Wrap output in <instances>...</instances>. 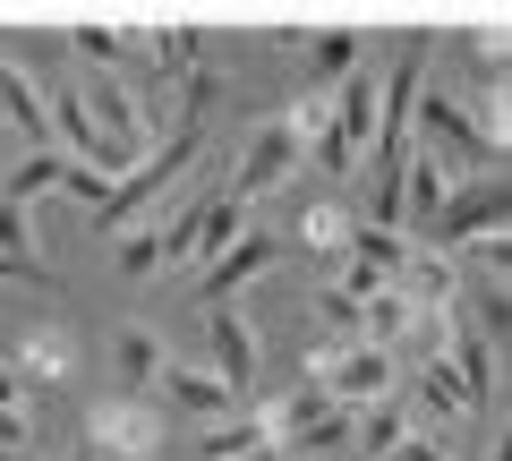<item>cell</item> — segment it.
<instances>
[{
    "instance_id": "25",
    "label": "cell",
    "mask_w": 512,
    "mask_h": 461,
    "mask_svg": "<svg viewBox=\"0 0 512 461\" xmlns=\"http://www.w3.org/2000/svg\"><path fill=\"white\" fill-rule=\"evenodd\" d=\"M316 325H333L342 342H359V299H350V291H333V282H325V291H316Z\"/></svg>"
},
{
    "instance_id": "8",
    "label": "cell",
    "mask_w": 512,
    "mask_h": 461,
    "mask_svg": "<svg viewBox=\"0 0 512 461\" xmlns=\"http://www.w3.org/2000/svg\"><path fill=\"white\" fill-rule=\"evenodd\" d=\"M274 257H282V240H274V231H239V240L222 248L214 265H205V282H197V291L214 299V308H231V291H248V282L265 274Z\"/></svg>"
},
{
    "instance_id": "24",
    "label": "cell",
    "mask_w": 512,
    "mask_h": 461,
    "mask_svg": "<svg viewBox=\"0 0 512 461\" xmlns=\"http://www.w3.org/2000/svg\"><path fill=\"white\" fill-rule=\"evenodd\" d=\"M0 257L43 274V257H35V214H26V205H9V197H0Z\"/></svg>"
},
{
    "instance_id": "31",
    "label": "cell",
    "mask_w": 512,
    "mask_h": 461,
    "mask_svg": "<svg viewBox=\"0 0 512 461\" xmlns=\"http://www.w3.org/2000/svg\"><path fill=\"white\" fill-rule=\"evenodd\" d=\"M487 461H504V427H495V444H487Z\"/></svg>"
},
{
    "instance_id": "17",
    "label": "cell",
    "mask_w": 512,
    "mask_h": 461,
    "mask_svg": "<svg viewBox=\"0 0 512 461\" xmlns=\"http://www.w3.org/2000/svg\"><path fill=\"white\" fill-rule=\"evenodd\" d=\"M299 240H308L316 257H342V265H350V240H359V214H350L342 197H316L308 214H299Z\"/></svg>"
},
{
    "instance_id": "13",
    "label": "cell",
    "mask_w": 512,
    "mask_h": 461,
    "mask_svg": "<svg viewBox=\"0 0 512 461\" xmlns=\"http://www.w3.org/2000/svg\"><path fill=\"white\" fill-rule=\"evenodd\" d=\"M239 231H248V205H239L231 188H222V197H205V205H188V257H197V265H214Z\"/></svg>"
},
{
    "instance_id": "2",
    "label": "cell",
    "mask_w": 512,
    "mask_h": 461,
    "mask_svg": "<svg viewBox=\"0 0 512 461\" xmlns=\"http://www.w3.org/2000/svg\"><path fill=\"white\" fill-rule=\"evenodd\" d=\"M86 453L94 461H154L163 453V410L146 393H103L86 410Z\"/></svg>"
},
{
    "instance_id": "11",
    "label": "cell",
    "mask_w": 512,
    "mask_h": 461,
    "mask_svg": "<svg viewBox=\"0 0 512 461\" xmlns=\"http://www.w3.org/2000/svg\"><path fill=\"white\" fill-rule=\"evenodd\" d=\"M0 120H9V137H26V146H52V120H43V77L18 69L9 52H0Z\"/></svg>"
},
{
    "instance_id": "4",
    "label": "cell",
    "mask_w": 512,
    "mask_h": 461,
    "mask_svg": "<svg viewBox=\"0 0 512 461\" xmlns=\"http://www.w3.org/2000/svg\"><path fill=\"white\" fill-rule=\"evenodd\" d=\"M316 385H325L342 410H367V402H393V393H402V359L376 351V342H333Z\"/></svg>"
},
{
    "instance_id": "19",
    "label": "cell",
    "mask_w": 512,
    "mask_h": 461,
    "mask_svg": "<svg viewBox=\"0 0 512 461\" xmlns=\"http://www.w3.org/2000/svg\"><path fill=\"white\" fill-rule=\"evenodd\" d=\"M69 52L94 69H120L128 52H146V26H69Z\"/></svg>"
},
{
    "instance_id": "23",
    "label": "cell",
    "mask_w": 512,
    "mask_h": 461,
    "mask_svg": "<svg viewBox=\"0 0 512 461\" xmlns=\"http://www.w3.org/2000/svg\"><path fill=\"white\" fill-rule=\"evenodd\" d=\"M111 248H120V274H154V265H163V231H154V222L111 231Z\"/></svg>"
},
{
    "instance_id": "21",
    "label": "cell",
    "mask_w": 512,
    "mask_h": 461,
    "mask_svg": "<svg viewBox=\"0 0 512 461\" xmlns=\"http://www.w3.org/2000/svg\"><path fill=\"white\" fill-rule=\"evenodd\" d=\"M256 453H274V436H265V410L256 419H231L205 436V461H256Z\"/></svg>"
},
{
    "instance_id": "5",
    "label": "cell",
    "mask_w": 512,
    "mask_h": 461,
    "mask_svg": "<svg viewBox=\"0 0 512 461\" xmlns=\"http://www.w3.org/2000/svg\"><path fill=\"white\" fill-rule=\"evenodd\" d=\"M325 120H333V137H325V180H350L359 171V154H367V137H376V77L367 69H350L342 86H333V103H325Z\"/></svg>"
},
{
    "instance_id": "22",
    "label": "cell",
    "mask_w": 512,
    "mask_h": 461,
    "mask_svg": "<svg viewBox=\"0 0 512 461\" xmlns=\"http://www.w3.org/2000/svg\"><path fill=\"white\" fill-rule=\"evenodd\" d=\"M43 188H60V154H26V163L9 171V188H0V197L35 214V197H43Z\"/></svg>"
},
{
    "instance_id": "29",
    "label": "cell",
    "mask_w": 512,
    "mask_h": 461,
    "mask_svg": "<svg viewBox=\"0 0 512 461\" xmlns=\"http://www.w3.org/2000/svg\"><path fill=\"white\" fill-rule=\"evenodd\" d=\"M0 282H18V291H43L52 274H35V265H9V257H0Z\"/></svg>"
},
{
    "instance_id": "20",
    "label": "cell",
    "mask_w": 512,
    "mask_h": 461,
    "mask_svg": "<svg viewBox=\"0 0 512 461\" xmlns=\"http://www.w3.org/2000/svg\"><path fill=\"white\" fill-rule=\"evenodd\" d=\"M146 60L163 77H188V69H205V35L197 26H146Z\"/></svg>"
},
{
    "instance_id": "27",
    "label": "cell",
    "mask_w": 512,
    "mask_h": 461,
    "mask_svg": "<svg viewBox=\"0 0 512 461\" xmlns=\"http://www.w3.org/2000/svg\"><path fill=\"white\" fill-rule=\"evenodd\" d=\"M0 453H9V461H35V419H26V410H0Z\"/></svg>"
},
{
    "instance_id": "15",
    "label": "cell",
    "mask_w": 512,
    "mask_h": 461,
    "mask_svg": "<svg viewBox=\"0 0 512 461\" xmlns=\"http://www.w3.org/2000/svg\"><path fill=\"white\" fill-rule=\"evenodd\" d=\"M163 402L180 410V419H222V410H231V385H222L214 368H163Z\"/></svg>"
},
{
    "instance_id": "12",
    "label": "cell",
    "mask_w": 512,
    "mask_h": 461,
    "mask_svg": "<svg viewBox=\"0 0 512 461\" xmlns=\"http://www.w3.org/2000/svg\"><path fill=\"white\" fill-rule=\"evenodd\" d=\"M163 368H171L163 333H154V325H120V342H111V376H120V385H111V393H154Z\"/></svg>"
},
{
    "instance_id": "1",
    "label": "cell",
    "mask_w": 512,
    "mask_h": 461,
    "mask_svg": "<svg viewBox=\"0 0 512 461\" xmlns=\"http://www.w3.org/2000/svg\"><path fill=\"white\" fill-rule=\"evenodd\" d=\"M410 146H427L444 171H478V180H495V163H504V146L478 129V111H461V94H419Z\"/></svg>"
},
{
    "instance_id": "28",
    "label": "cell",
    "mask_w": 512,
    "mask_h": 461,
    "mask_svg": "<svg viewBox=\"0 0 512 461\" xmlns=\"http://www.w3.org/2000/svg\"><path fill=\"white\" fill-rule=\"evenodd\" d=\"M384 461H453V453H444V444L427 436V427H410V436L393 444V453H384Z\"/></svg>"
},
{
    "instance_id": "7",
    "label": "cell",
    "mask_w": 512,
    "mask_h": 461,
    "mask_svg": "<svg viewBox=\"0 0 512 461\" xmlns=\"http://www.w3.org/2000/svg\"><path fill=\"white\" fill-rule=\"evenodd\" d=\"M487 231H504V180H470V188L453 180V197H444V214H436V240L470 248V240H487Z\"/></svg>"
},
{
    "instance_id": "9",
    "label": "cell",
    "mask_w": 512,
    "mask_h": 461,
    "mask_svg": "<svg viewBox=\"0 0 512 461\" xmlns=\"http://www.w3.org/2000/svg\"><path fill=\"white\" fill-rule=\"evenodd\" d=\"M274 43H291L308 77H350L359 69V26H282Z\"/></svg>"
},
{
    "instance_id": "32",
    "label": "cell",
    "mask_w": 512,
    "mask_h": 461,
    "mask_svg": "<svg viewBox=\"0 0 512 461\" xmlns=\"http://www.w3.org/2000/svg\"><path fill=\"white\" fill-rule=\"evenodd\" d=\"M0 154H9V137H0Z\"/></svg>"
},
{
    "instance_id": "16",
    "label": "cell",
    "mask_w": 512,
    "mask_h": 461,
    "mask_svg": "<svg viewBox=\"0 0 512 461\" xmlns=\"http://www.w3.org/2000/svg\"><path fill=\"white\" fill-rule=\"evenodd\" d=\"M444 197H453V171H444L427 146H410V163H402V214L436 222V214H444Z\"/></svg>"
},
{
    "instance_id": "6",
    "label": "cell",
    "mask_w": 512,
    "mask_h": 461,
    "mask_svg": "<svg viewBox=\"0 0 512 461\" xmlns=\"http://www.w3.org/2000/svg\"><path fill=\"white\" fill-rule=\"evenodd\" d=\"M299 163H308V154H299L291 120H256V129H248V146H239L231 197H239V205H248V197H265V188H282V180H291Z\"/></svg>"
},
{
    "instance_id": "10",
    "label": "cell",
    "mask_w": 512,
    "mask_h": 461,
    "mask_svg": "<svg viewBox=\"0 0 512 461\" xmlns=\"http://www.w3.org/2000/svg\"><path fill=\"white\" fill-rule=\"evenodd\" d=\"M256 368H265V333L239 308H214V376L239 393V385H256Z\"/></svg>"
},
{
    "instance_id": "18",
    "label": "cell",
    "mask_w": 512,
    "mask_h": 461,
    "mask_svg": "<svg viewBox=\"0 0 512 461\" xmlns=\"http://www.w3.org/2000/svg\"><path fill=\"white\" fill-rule=\"evenodd\" d=\"M410 436V410H402V393H393V402H367V410H350V444H359V453H393V444Z\"/></svg>"
},
{
    "instance_id": "14",
    "label": "cell",
    "mask_w": 512,
    "mask_h": 461,
    "mask_svg": "<svg viewBox=\"0 0 512 461\" xmlns=\"http://www.w3.org/2000/svg\"><path fill=\"white\" fill-rule=\"evenodd\" d=\"M18 385H69V368H77V342H69V325H35L18 342Z\"/></svg>"
},
{
    "instance_id": "30",
    "label": "cell",
    "mask_w": 512,
    "mask_h": 461,
    "mask_svg": "<svg viewBox=\"0 0 512 461\" xmlns=\"http://www.w3.org/2000/svg\"><path fill=\"white\" fill-rule=\"evenodd\" d=\"M18 402H26V385H18V368L0 359V410H18Z\"/></svg>"
},
{
    "instance_id": "3",
    "label": "cell",
    "mask_w": 512,
    "mask_h": 461,
    "mask_svg": "<svg viewBox=\"0 0 512 461\" xmlns=\"http://www.w3.org/2000/svg\"><path fill=\"white\" fill-rule=\"evenodd\" d=\"M265 436H274V453H333V444H350V410L325 385H299L291 402L265 410Z\"/></svg>"
},
{
    "instance_id": "26",
    "label": "cell",
    "mask_w": 512,
    "mask_h": 461,
    "mask_svg": "<svg viewBox=\"0 0 512 461\" xmlns=\"http://www.w3.org/2000/svg\"><path fill=\"white\" fill-rule=\"evenodd\" d=\"M60 188H69L77 205H94V214L111 205V180H103V171H86V163H60Z\"/></svg>"
}]
</instances>
